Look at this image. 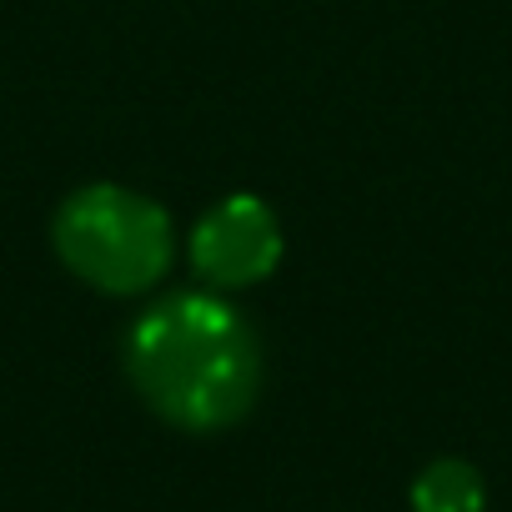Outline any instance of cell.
Masks as SVG:
<instances>
[{"label":"cell","mask_w":512,"mask_h":512,"mask_svg":"<svg viewBox=\"0 0 512 512\" xmlns=\"http://www.w3.org/2000/svg\"><path fill=\"white\" fill-rule=\"evenodd\" d=\"M412 507L417 512H482L487 507L482 472L462 457H442L422 467V477L412 482Z\"/></svg>","instance_id":"277c9868"},{"label":"cell","mask_w":512,"mask_h":512,"mask_svg":"<svg viewBox=\"0 0 512 512\" xmlns=\"http://www.w3.org/2000/svg\"><path fill=\"white\" fill-rule=\"evenodd\" d=\"M191 262L216 287H251L282 262V226L256 196L216 201L191 231Z\"/></svg>","instance_id":"3957f363"},{"label":"cell","mask_w":512,"mask_h":512,"mask_svg":"<svg viewBox=\"0 0 512 512\" xmlns=\"http://www.w3.org/2000/svg\"><path fill=\"white\" fill-rule=\"evenodd\" d=\"M126 372L151 412L186 432L241 422L262 387V347L221 297L181 292L151 307L126 337Z\"/></svg>","instance_id":"6da1fadb"},{"label":"cell","mask_w":512,"mask_h":512,"mask_svg":"<svg viewBox=\"0 0 512 512\" xmlns=\"http://www.w3.org/2000/svg\"><path fill=\"white\" fill-rule=\"evenodd\" d=\"M61 262L116 297L146 292L161 282V272L171 267V221L166 211L126 186L96 181L81 186L61 201L56 221H51Z\"/></svg>","instance_id":"7a4b0ae2"}]
</instances>
